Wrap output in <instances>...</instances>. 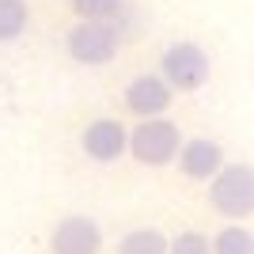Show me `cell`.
I'll return each mask as SVG.
<instances>
[{
  "mask_svg": "<svg viewBox=\"0 0 254 254\" xmlns=\"http://www.w3.org/2000/svg\"><path fill=\"white\" fill-rule=\"evenodd\" d=\"M182 144V129L171 118H140L137 126L126 133V152L144 167H167L171 159L179 156Z\"/></svg>",
  "mask_w": 254,
  "mask_h": 254,
  "instance_id": "cell-1",
  "label": "cell"
},
{
  "mask_svg": "<svg viewBox=\"0 0 254 254\" xmlns=\"http://www.w3.org/2000/svg\"><path fill=\"white\" fill-rule=\"evenodd\" d=\"M159 76L167 80L171 91L190 95L209 80V53L197 42H171L159 57Z\"/></svg>",
  "mask_w": 254,
  "mask_h": 254,
  "instance_id": "cell-3",
  "label": "cell"
},
{
  "mask_svg": "<svg viewBox=\"0 0 254 254\" xmlns=\"http://www.w3.org/2000/svg\"><path fill=\"white\" fill-rule=\"evenodd\" d=\"M64 50L76 64H110L118 53V31L106 19H80L72 31L64 34Z\"/></svg>",
  "mask_w": 254,
  "mask_h": 254,
  "instance_id": "cell-4",
  "label": "cell"
},
{
  "mask_svg": "<svg viewBox=\"0 0 254 254\" xmlns=\"http://www.w3.org/2000/svg\"><path fill=\"white\" fill-rule=\"evenodd\" d=\"M114 254H167V235L159 228H137L118 243Z\"/></svg>",
  "mask_w": 254,
  "mask_h": 254,
  "instance_id": "cell-11",
  "label": "cell"
},
{
  "mask_svg": "<svg viewBox=\"0 0 254 254\" xmlns=\"http://www.w3.org/2000/svg\"><path fill=\"white\" fill-rule=\"evenodd\" d=\"M50 254H99L103 232L91 216H64L50 232Z\"/></svg>",
  "mask_w": 254,
  "mask_h": 254,
  "instance_id": "cell-6",
  "label": "cell"
},
{
  "mask_svg": "<svg viewBox=\"0 0 254 254\" xmlns=\"http://www.w3.org/2000/svg\"><path fill=\"white\" fill-rule=\"evenodd\" d=\"M212 254H254V235L247 224L232 220L228 228H220L216 232V239H212Z\"/></svg>",
  "mask_w": 254,
  "mask_h": 254,
  "instance_id": "cell-10",
  "label": "cell"
},
{
  "mask_svg": "<svg viewBox=\"0 0 254 254\" xmlns=\"http://www.w3.org/2000/svg\"><path fill=\"white\" fill-rule=\"evenodd\" d=\"M76 19H114L122 11V0H68Z\"/></svg>",
  "mask_w": 254,
  "mask_h": 254,
  "instance_id": "cell-12",
  "label": "cell"
},
{
  "mask_svg": "<svg viewBox=\"0 0 254 254\" xmlns=\"http://www.w3.org/2000/svg\"><path fill=\"white\" fill-rule=\"evenodd\" d=\"M31 23V4L27 0H0V42H15Z\"/></svg>",
  "mask_w": 254,
  "mask_h": 254,
  "instance_id": "cell-9",
  "label": "cell"
},
{
  "mask_svg": "<svg viewBox=\"0 0 254 254\" xmlns=\"http://www.w3.org/2000/svg\"><path fill=\"white\" fill-rule=\"evenodd\" d=\"M209 205L228 220H247L254 209L251 163H220L209 179Z\"/></svg>",
  "mask_w": 254,
  "mask_h": 254,
  "instance_id": "cell-2",
  "label": "cell"
},
{
  "mask_svg": "<svg viewBox=\"0 0 254 254\" xmlns=\"http://www.w3.org/2000/svg\"><path fill=\"white\" fill-rule=\"evenodd\" d=\"M126 133L129 129L118 122V118H95L87 122V129L80 133V148L95 163H114V159L126 156Z\"/></svg>",
  "mask_w": 254,
  "mask_h": 254,
  "instance_id": "cell-7",
  "label": "cell"
},
{
  "mask_svg": "<svg viewBox=\"0 0 254 254\" xmlns=\"http://www.w3.org/2000/svg\"><path fill=\"white\" fill-rule=\"evenodd\" d=\"M179 171L186 175L190 182H209L216 175V167L224 163V148L209 137H193V140H182L179 144Z\"/></svg>",
  "mask_w": 254,
  "mask_h": 254,
  "instance_id": "cell-8",
  "label": "cell"
},
{
  "mask_svg": "<svg viewBox=\"0 0 254 254\" xmlns=\"http://www.w3.org/2000/svg\"><path fill=\"white\" fill-rule=\"evenodd\" d=\"M171 103H175V91L167 87V80L159 72H140L129 80L126 87V110L137 118H159L167 114Z\"/></svg>",
  "mask_w": 254,
  "mask_h": 254,
  "instance_id": "cell-5",
  "label": "cell"
},
{
  "mask_svg": "<svg viewBox=\"0 0 254 254\" xmlns=\"http://www.w3.org/2000/svg\"><path fill=\"white\" fill-rule=\"evenodd\" d=\"M167 254H212V251H209V239H205L197 228H190V232H182L175 243H167Z\"/></svg>",
  "mask_w": 254,
  "mask_h": 254,
  "instance_id": "cell-13",
  "label": "cell"
}]
</instances>
